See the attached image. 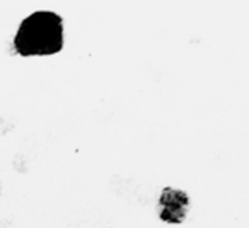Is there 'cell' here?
<instances>
[{
	"instance_id": "obj_1",
	"label": "cell",
	"mask_w": 249,
	"mask_h": 228,
	"mask_svg": "<svg viewBox=\"0 0 249 228\" xmlns=\"http://www.w3.org/2000/svg\"><path fill=\"white\" fill-rule=\"evenodd\" d=\"M14 46L22 56H46L62 51V17L52 11H38L28 16L16 33Z\"/></svg>"
},
{
	"instance_id": "obj_2",
	"label": "cell",
	"mask_w": 249,
	"mask_h": 228,
	"mask_svg": "<svg viewBox=\"0 0 249 228\" xmlns=\"http://www.w3.org/2000/svg\"><path fill=\"white\" fill-rule=\"evenodd\" d=\"M190 197L184 191L166 187L159 197V216L167 223H181L186 218Z\"/></svg>"
}]
</instances>
